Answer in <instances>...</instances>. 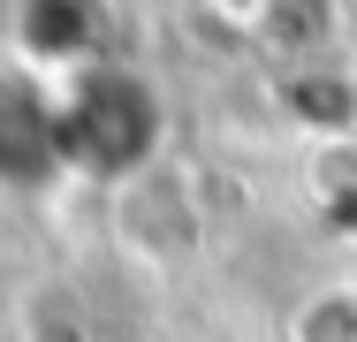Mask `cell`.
I'll list each match as a JSON object with an SVG mask.
<instances>
[{
	"instance_id": "obj_2",
	"label": "cell",
	"mask_w": 357,
	"mask_h": 342,
	"mask_svg": "<svg viewBox=\"0 0 357 342\" xmlns=\"http://www.w3.org/2000/svg\"><path fill=\"white\" fill-rule=\"evenodd\" d=\"M335 23H342V0H266L251 31L289 46V54H312L319 38H335Z\"/></svg>"
},
{
	"instance_id": "obj_1",
	"label": "cell",
	"mask_w": 357,
	"mask_h": 342,
	"mask_svg": "<svg viewBox=\"0 0 357 342\" xmlns=\"http://www.w3.org/2000/svg\"><path fill=\"white\" fill-rule=\"evenodd\" d=\"M152 91L137 76H114V68H76L69 99H61V152L76 168H99V175H122V168H144L152 152Z\"/></svg>"
},
{
	"instance_id": "obj_3",
	"label": "cell",
	"mask_w": 357,
	"mask_h": 342,
	"mask_svg": "<svg viewBox=\"0 0 357 342\" xmlns=\"http://www.w3.org/2000/svg\"><path fill=\"white\" fill-rule=\"evenodd\" d=\"M296 342H357V289L312 297V304L296 312Z\"/></svg>"
}]
</instances>
